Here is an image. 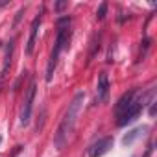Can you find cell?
Instances as JSON below:
<instances>
[{"label":"cell","mask_w":157,"mask_h":157,"mask_svg":"<svg viewBox=\"0 0 157 157\" xmlns=\"http://www.w3.org/2000/svg\"><path fill=\"white\" fill-rule=\"evenodd\" d=\"M140 131H142V128H139V129H133V131H131V135H126V137H124V144H129V142H133V139H135V137H139V133H140Z\"/></svg>","instance_id":"9c48e42d"},{"label":"cell","mask_w":157,"mask_h":157,"mask_svg":"<svg viewBox=\"0 0 157 157\" xmlns=\"http://www.w3.org/2000/svg\"><path fill=\"white\" fill-rule=\"evenodd\" d=\"M6 4H8V2H0V8H2V6H6Z\"/></svg>","instance_id":"7c38bea8"},{"label":"cell","mask_w":157,"mask_h":157,"mask_svg":"<svg viewBox=\"0 0 157 157\" xmlns=\"http://www.w3.org/2000/svg\"><path fill=\"white\" fill-rule=\"evenodd\" d=\"M35 83L32 82L28 91H26V98L22 104V111H21V126H28L30 118H32V109H33V100H35Z\"/></svg>","instance_id":"277c9868"},{"label":"cell","mask_w":157,"mask_h":157,"mask_svg":"<svg viewBox=\"0 0 157 157\" xmlns=\"http://www.w3.org/2000/svg\"><path fill=\"white\" fill-rule=\"evenodd\" d=\"M0 140H2V137H0Z\"/></svg>","instance_id":"4fadbf2b"},{"label":"cell","mask_w":157,"mask_h":157,"mask_svg":"<svg viewBox=\"0 0 157 157\" xmlns=\"http://www.w3.org/2000/svg\"><path fill=\"white\" fill-rule=\"evenodd\" d=\"M144 107L142 98H139V91H129L126 94H122V98L117 102V126L124 128L128 124H131L135 118H139L140 111Z\"/></svg>","instance_id":"7a4b0ae2"},{"label":"cell","mask_w":157,"mask_h":157,"mask_svg":"<svg viewBox=\"0 0 157 157\" xmlns=\"http://www.w3.org/2000/svg\"><path fill=\"white\" fill-rule=\"evenodd\" d=\"M113 144H115L113 137H104V139H100L98 142L91 144V148H89V157H102V155H105V153L113 148Z\"/></svg>","instance_id":"5b68a950"},{"label":"cell","mask_w":157,"mask_h":157,"mask_svg":"<svg viewBox=\"0 0 157 157\" xmlns=\"http://www.w3.org/2000/svg\"><path fill=\"white\" fill-rule=\"evenodd\" d=\"M68 24H70V19L68 17H63L59 21V30H57L56 43H54V50H52L50 59H48V65H46V82H52V76H54V70L57 67L59 56L68 46V41H70V28H68Z\"/></svg>","instance_id":"3957f363"},{"label":"cell","mask_w":157,"mask_h":157,"mask_svg":"<svg viewBox=\"0 0 157 157\" xmlns=\"http://www.w3.org/2000/svg\"><path fill=\"white\" fill-rule=\"evenodd\" d=\"M41 21H43V15H41V13L32 21V26H30V39H28V44H26V54H28V56L33 54L35 41H37V33H39V28H41Z\"/></svg>","instance_id":"8992f818"},{"label":"cell","mask_w":157,"mask_h":157,"mask_svg":"<svg viewBox=\"0 0 157 157\" xmlns=\"http://www.w3.org/2000/svg\"><path fill=\"white\" fill-rule=\"evenodd\" d=\"M8 44H10V46H8V52H6V59H4V67H2V74H6V70H8V67H10V63H11V52H13V41H10Z\"/></svg>","instance_id":"ba28073f"},{"label":"cell","mask_w":157,"mask_h":157,"mask_svg":"<svg viewBox=\"0 0 157 157\" xmlns=\"http://www.w3.org/2000/svg\"><path fill=\"white\" fill-rule=\"evenodd\" d=\"M63 8H67V2H57V4H56V10H57V11H61Z\"/></svg>","instance_id":"8fae6325"},{"label":"cell","mask_w":157,"mask_h":157,"mask_svg":"<svg viewBox=\"0 0 157 157\" xmlns=\"http://www.w3.org/2000/svg\"><path fill=\"white\" fill-rule=\"evenodd\" d=\"M105 11H107V4H105V2H102V4H100V10L96 11V19H98V21H102V19L105 17Z\"/></svg>","instance_id":"30bf717a"},{"label":"cell","mask_w":157,"mask_h":157,"mask_svg":"<svg viewBox=\"0 0 157 157\" xmlns=\"http://www.w3.org/2000/svg\"><path fill=\"white\" fill-rule=\"evenodd\" d=\"M107 96H109V78H107V74H105V72H102V74L98 76L96 98H98V102L102 104V102H105V100H107Z\"/></svg>","instance_id":"52a82bcc"},{"label":"cell","mask_w":157,"mask_h":157,"mask_svg":"<svg viewBox=\"0 0 157 157\" xmlns=\"http://www.w3.org/2000/svg\"><path fill=\"white\" fill-rule=\"evenodd\" d=\"M83 100H85V93L80 91L72 98V102L68 104V107H67V111H65V115H63V118L57 126V131L54 135V144H56L57 150H63L67 146V142H68V139L74 131V126L78 122V115H80V111L83 107Z\"/></svg>","instance_id":"6da1fadb"}]
</instances>
